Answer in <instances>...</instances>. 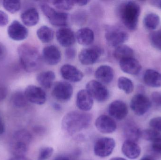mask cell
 I'll list each match as a JSON object with an SVG mask.
<instances>
[{
  "label": "cell",
  "instance_id": "42",
  "mask_svg": "<svg viewBox=\"0 0 161 160\" xmlns=\"http://www.w3.org/2000/svg\"><path fill=\"white\" fill-rule=\"evenodd\" d=\"M8 23V17L7 14L0 10V26L3 27L6 26Z\"/></svg>",
  "mask_w": 161,
  "mask_h": 160
},
{
  "label": "cell",
  "instance_id": "19",
  "mask_svg": "<svg viewBox=\"0 0 161 160\" xmlns=\"http://www.w3.org/2000/svg\"><path fill=\"white\" fill-rule=\"evenodd\" d=\"M119 65L123 72L130 75H137L142 70L140 62L134 57L125 58L120 60Z\"/></svg>",
  "mask_w": 161,
  "mask_h": 160
},
{
  "label": "cell",
  "instance_id": "17",
  "mask_svg": "<svg viewBox=\"0 0 161 160\" xmlns=\"http://www.w3.org/2000/svg\"><path fill=\"white\" fill-rule=\"evenodd\" d=\"M42 59L50 65H55L60 62L61 54L58 48L54 45L46 46L42 53Z\"/></svg>",
  "mask_w": 161,
  "mask_h": 160
},
{
  "label": "cell",
  "instance_id": "52",
  "mask_svg": "<svg viewBox=\"0 0 161 160\" xmlns=\"http://www.w3.org/2000/svg\"><path fill=\"white\" fill-rule=\"evenodd\" d=\"M109 160H127L125 159L124 158L122 157H114L110 159Z\"/></svg>",
  "mask_w": 161,
  "mask_h": 160
},
{
  "label": "cell",
  "instance_id": "5",
  "mask_svg": "<svg viewBox=\"0 0 161 160\" xmlns=\"http://www.w3.org/2000/svg\"><path fill=\"white\" fill-rule=\"evenodd\" d=\"M40 6L42 11L52 25L63 27L69 24V16L68 13L58 12L48 4L44 3H41Z\"/></svg>",
  "mask_w": 161,
  "mask_h": 160
},
{
  "label": "cell",
  "instance_id": "39",
  "mask_svg": "<svg viewBox=\"0 0 161 160\" xmlns=\"http://www.w3.org/2000/svg\"><path fill=\"white\" fill-rule=\"evenodd\" d=\"M151 98L153 103L158 107L161 108V92H155L152 93Z\"/></svg>",
  "mask_w": 161,
  "mask_h": 160
},
{
  "label": "cell",
  "instance_id": "3",
  "mask_svg": "<svg viewBox=\"0 0 161 160\" xmlns=\"http://www.w3.org/2000/svg\"><path fill=\"white\" fill-rule=\"evenodd\" d=\"M141 13L140 5L132 1L123 2L118 7V14L125 26L130 31L136 30Z\"/></svg>",
  "mask_w": 161,
  "mask_h": 160
},
{
  "label": "cell",
  "instance_id": "27",
  "mask_svg": "<svg viewBox=\"0 0 161 160\" xmlns=\"http://www.w3.org/2000/svg\"><path fill=\"white\" fill-rule=\"evenodd\" d=\"M55 79V74L51 70L41 72L36 77L38 82L45 89H49L52 87Z\"/></svg>",
  "mask_w": 161,
  "mask_h": 160
},
{
  "label": "cell",
  "instance_id": "45",
  "mask_svg": "<svg viewBox=\"0 0 161 160\" xmlns=\"http://www.w3.org/2000/svg\"><path fill=\"white\" fill-rule=\"evenodd\" d=\"M89 1H74L75 4L80 6H83L86 5L89 3Z\"/></svg>",
  "mask_w": 161,
  "mask_h": 160
},
{
  "label": "cell",
  "instance_id": "15",
  "mask_svg": "<svg viewBox=\"0 0 161 160\" xmlns=\"http://www.w3.org/2000/svg\"><path fill=\"white\" fill-rule=\"evenodd\" d=\"M109 115L117 120L125 119L128 114L127 104L122 101L116 100L112 102L108 106Z\"/></svg>",
  "mask_w": 161,
  "mask_h": 160
},
{
  "label": "cell",
  "instance_id": "7",
  "mask_svg": "<svg viewBox=\"0 0 161 160\" xmlns=\"http://www.w3.org/2000/svg\"><path fill=\"white\" fill-rule=\"evenodd\" d=\"M115 147V142L113 138H99L94 146V153L97 157H107L111 155Z\"/></svg>",
  "mask_w": 161,
  "mask_h": 160
},
{
  "label": "cell",
  "instance_id": "20",
  "mask_svg": "<svg viewBox=\"0 0 161 160\" xmlns=\"http://www.w3.org/2000/svg\"><path fill=\"white\" fill-rule=\"evenodd\" d=\"M93 98L86 90L82 89L77 93L76 96V105L82 111H90L93 105Z\"/></svg>",
  "mask_w": 161,
  "mask_h": 160
},
{
  "label": "cell",
  "instance_id": "40",
  "mask_svg": "<svg viewBox=\"0 0 161 160\" xmlns=\"http://www.w3.org/2000/svg\"><path fill=\"white\" fill-rule=\"evenodd\" d=\"M152 149L156 154L161 155V138L152 142Z\"/></svg>",
  "mask_w": 161,
  "mask_h": 160
},
{
  "label": "cell",
  "instance_id": "13",
  "mask_svg": "<svg viewBox=\"0 0 161 160\" xmlns=\"http://www.w3.org/2000/svg\"><path fill=\"white\" fill-rule=\"evenodd\" d=\"M97 130L104 134H110L114 132L117 128L116 122L110 116L102 115L98 116L95 122Z\"/></svg>",
  "mask_w": 161,
  "mask_h": 160
},
{
  "label": "cell",
  "instance_id": "1",
  "mask_svg": "<svg viewBox=\"0 0 161 160\" xmlns=\"http://www.w3.org/2000/svg\"><path fill=\"white\" fill-rule=\"evenodd\" d=\"M92 119V115L87 112L71 111L63 117L62 128L65 133L72 136L88 128Z\"/></svg>",
  "mask_w": 161,
  "mask_h": 160
},
{
  "label": "cell",
  "instance_id": "28",
  "mask_svg": "<svg viewBox=\"0 0 161 160\" xmlns=\"http://www.w3.org/2000/svg\"><path fill=\"white\" fill-rule=\"evenodd\" d=\"M113 55L115 59L120 61L125 58L133 57L134 51L130 47L123 44L115 48Z\"/></svg>",
  "mask_w": 161,
  "mask_h": 160
},
{
  "label": "cell",
  "instance_id": "49",
  "mask_svg": "<svg viewBox=\"0 0 161 160\" xmlns=\"http://www.w3.org/2000/svg\"><path fill=\"white\" fill-rule=\"evenodd\" d=\"M53 107L57 111H59L61 110V106L58 103H54L53 105Z\"/></svg>",
  "mask_w": 161,
  "mask_h": 160
},
{
  "label": "cell",
  "instance_id": "16",
  "mask_svg": "<svg viewBox=\"0 0 161 160\" xmlns=\"http://www.w3.org/2000/svg\"><path fill=\"white\" fill-rule=\"evenodd\" d=\"M56 38L58 42L62 47L69 48L75 43L76 36L70 28L61 27L56 33Z\"/></svg>",
  "mask_w": 161,
  "mask_h": 160
},
{
  "label": "cell",
  "instance_id": "26",
  "mask_svg": "<svg viewBox=\"0 0 161 160\" xmlns=\"http://www.w3.org/2000/svg\"><path fill=\"white\" fill-rule=\"evenodd\" d=\"M124 135L126 140L133 141L137 142L141 138L142 131L135 124L128 123L124 128Z\"/></svg>",
  "mask_w": 161,
  "mask_h": 160
},
{
  "label": "cell",
  "instance_id": "35",
  "mask_svg": "<svg viewBox=\"0 0 161 160\" xmlns=\"http://www.w3.org/2000/svg\"><path fill=\"white\" fill-rule=\"evenodd\" d=\"M149 39L153 47L161 51V29L152 32L149 35Z\"/></svg>",
  "mask_w": 161,
  "mask_h": 160
},
{
  "label": "cell",
  "instance_id": "41",
  "mask_svg": "<svg viewBox=\"0 0 161 160\" xmlns=\"http://www.w3.org/2000/svg\"><path fill=\"white\" fill-rule=\"evenodd\" d=\"M65 55L69 60H73L76 56V50L72 47L68 48L65 50Z\"/></svg>",
  "mask_w": 161,
  "mask_h": 160
},
{
  "label": "cell",
  "instance_id": "34",
  "mask_svg": "<svg viewBox=\"0 0 161 160\" xmlns=\"http://www.w3.org/2000/svg\"><path fill=\"white\" fill-rule=\"evenodd\" d=\"M141 138L147 141H153L161 138V133L155 130L147 129L142 131Z\"/></svg>",
  "mask_w": 161,
  "mask_h": 160
},
{
  "label": "cell",
  "instance_id": "10",
  "mask_svg": "<svg viewBox=\"0 0 161 160\" xmlns=\"http://www.w3.org/2000/svg\"><path fill=\"white\" fill-rule=\"evenodd\" d=\"M24 93L27 101L34 104L43 105L47 100V95L45 91L36 85H28Z\"/></svg>",
  "mask_w": 161,
  "mask_h": 160
},
{
  "label": "cell",
  "instance_id": "32",
  "mask_svg": "<svg viewBox=\"0 0 161 160\" xmlns=\"http://www.w3.org/2000/svg\"><path fill=\"white\" fill-rule=\"evenodd\" d=\"M11 102L15 107L21 108L26 106L28 101L25 96L24 93L18 91L12 95Z\"/></svg>",
  "mask_w": 161,
  "mask_h": 160
},
{
  "label": "cell",
  "instance_id": "22",
  "mask_svg": "<svg viewBox=\"0 0 161 160\" xmlns=\"http://www.w3.org/2000/svg\"><path fill=\"white\" fill-rule=\"evenodd\" d=\"M122 151L128 158L134 160L139 157L142 150L136 142L126 140L122 146Z\"/></svg>",
  "mask_w": 161,
  "mask_h": 160
},
{
  "label": "cell",
  "instance_id": "30",
  "mask_svg": "<svg viewBox=\"0 0 161 160\" xmlns=\"http://www.w3.org/2000/svg\"><path fill=\"white\" fill-rule=\"evenodd\" d=\"M160 23V18L158 14L155 13H148L144 18V25L148 30H154L157 29Z\"/></svg>",
  "mask_w": 161,
  "mask_h": 160
},
{
  "label": "cell",
  "instance_id": "47",
  "mask_svg": "<svg viewBox=\"0 0 161 160\" xmlns=\"http://www.w3.org/2000/svg\"><path fill=\"white\" fill-rule=\"evenodd\" d=\"M5 53V49L2 44H0V58L3 56Z\"/></svg>",
  "mask_w": 161,
  "mask_h": 160
},
{
  "label": "cell",
  "instance_id": "29",
  "mask_svg": "<svg viewBox=\"0 0 161 160\" xmlns=\"http://www.w3.org/2000/svg\"><path fill=\"white\" fill-rule=\"evenodd\" d=\"M37 36L42 42L49 43L53 40L54 37V32L49 26L43 25L40 27L36 32Z\"/></svg>",
  "mask_w": 161,
  "mask_h": 160
},
{
  "label": "cell",
  "instance_id": "37",
  "mask_svg": "<svg viewBox=\"0 0 161 160\" xmlns=\"http://www.w3.org/2000/svg\"><path fill=\"white\" fill-rule=\"evenodd\" d=\"M53 152L54 149L53 147H43L40 150L38 160H47L52 157Z\"/></svg>",
  "mask_w": 161,
  "mask_h": 160
},
{
  "label": "cell",
  "instance_id": "2",
  "mask_svg": "<svg viewBox=\"0 0 161 160\" xmlns=\"http://www.w3.org/2000/svg\"><path fill=\"white\" fill-rule=\"evenodd\" d=\"M18 52L21 64L26 72H35L39 69L42 65L41 57L36 47L25 43L19 46Z\"/></svg>",
  "mask_w": 161,
  "mask_h": 160
},
{
  "label": "cell",
  "instance_id": "24",
  "mask_svg": "<svg viewBox=\"0 0 161 160\" xmlns=\"http://www.w3.org/2000/svg\"><path fill=\"white\" fill-rule=\"evenodd\" d=\"M143 80L145 83L150 87H161V74L157 70H147L144 74Z\"/></svg>",
  "mask_w": 161,
  "mask_h": 160
},
{
  "label": "cell",
  "instance_id": "44",
  "mask_svg": "<svg viewBox=\"0 0 161 160\" xmlns=\"http://www.w3.org/2000/svg\"><path fill=\"white\" fill-rule=\"evenodd\" d=\"M54 160H73L70 156L66 155H61L56 157Z\"/></svg>",
  "mask_w": 161,
  "mask_h": 160
},
{
  "label": "cell",
  "instance_id": "12",
  "mask_svg": "<svg viewBox=\"0 0 161 160\" xmlns=\"http://www.w3.org/2000/svg\"><path fill=\"white\" fill-rule=\"evenodd\" d=\"M102 53V49L98 47L83 49L79 53V61L84 65H93L98 60Z\"/></svg>",
  "mask_w": 161,
  "mask_h": 160
},
{
  "label": "cell",
  "instance_id": "11",
  "mask_svg": "<svg viewBox=\"0 0 161 160\" xmlns=\"http://www.w3.org/2000/svg\"><path fill=\"white\" fill-rule=\"evenodd\" d=\"M105 38L110 46L116 48L123 45L128 39L129 34L126 32L121 29L111 28L107 30L105 34Z\"/></svg>",
  "mask_w": 161,
  "mask_h": 160
},
{
  "label": "cell",
  "instance_id": "21",
  "mask_svg": "<svg viewBox=\"0 0 161 160\" xmlns=\"http://www.w3.org/2000/svg\"><path fill=\"white\" fill-rule=\"evenodd\" d=\"M95 77L102 84L111 83L114 77V71L110 66L104 65L97 68L95 72Z\"/></svg>",
  "mask_w": 161,
  "mask_h": 160
},
{
  "label": "cell",
  "instance_id": "18",
  "mask_svg": "<svg viewBox=\"0 0 161 160\" xmlns=\"http://www.w3.org/2000/svg\"><path fill=\"white\" fill-rule=\"evenodd\" d=\"M60 73L62 78L72 82H78L82 80L83 74L74 66L66 64L60 68Z\"/></svg>",
  "mask_w": 161,
  "mask_h": 160
},
{
  "label": "cell",
  "instance_id": "31",
  "mask_svg": "<svg viewBox=\"0 0 161 160\" xmlns=\"http://www.w3.org/2000/svg\"><path fill=\"white\" fill-rule=\"evenodd\" d=\"M117 85L119 89L128 95L131 94L134 90L133 82L130 79L126 77H120L117 81Z\"/></svg>",
  "mask_w": 161,
  "mask_h": 160
},
{
  "label": "cell",
  "instance_id": "6",
  "mask_svg": "<svg viewBox=\"0 0 161 160\" xmlns=\"http://www.w3.org/2000/svg\"><path fill=\"white\" fill-rule=\"evenodd\" d=\"M86 90L89 92L93 99L99 102H105L108 99L109 92L103 84L95 80L87 83Z\"/></svg>",
  "mask_w": 161,
  "mask_h": 160
},
{
  "label": "cell",
  "instance_id": "23",
  "mask_svg": "<svg viewBox=\"0 0 161 160\" xmlns=\"http://www.w3.org/2000/svg\"><path fill=\"white\" fill-rule=\"evenodd\" d=\"M20 17L24 24L27 26H35L39 21V14L35 8L26 9L22 13Z\"/></svg>",
  "mask_w": 161,
  "mask_h": 160
},
{
  "label": "cell",
  "instance_id": "8",
  "mask_svg": "<svg viewBox=\"0 0 161 160\" xmlns=\"http://www.w3.org/2000/svg\"><path fill=\"white\" fill-rule=\"evenodd\" d=\"M151 101L142 94L135 95L131 99L130 107L132 111L138 116L144 115L151 107Z\"/></svg>",
  "mask_w": 161,
  "mask_h": 160
},
{
  "label": "cell",
  "instance_id": "4",
  "mask_svg": "<svg viewBox=\"0 0 161 160\" xmlns=\"http://www.w3.org/2000/svg\"><path fill=\"white\" fill-rule=\"evenodd\" d=\"M32 140L31 134L25 130H20L14 133L11 150L15 157H25Z\"/></svg>",
  "mask_w": 161,
  "mask_h": 160
},
{
  "label": "cell",
  "instance_id": "43",
  "mask_svg": "<svg viewBox=\"0 0 161 160\" xmlns=\"http://www.w3.org/2000/svg\"><path fill=\"white\" fill-rule=\"evenodd\" d=\"M7 95V88L3 85H0V101L5 99Z\"/></svg>",
  "mask_w": 161,
  "mask_h": 160
},
{
  "label": "cell",
  "instance_id": "48",
  "mask_svg": "<svg viewBox=\"0 0 161 160\" xmlns=\"http://www.w3.org/2000/svg\"><path fill=\"white\" fill-rule=\"evenodd\" d=\"M9 160H31L26 158L25 157H15Z\"/></svg>",
  "mask_w": 161,
  "mask_h": 160
},
{
  "label": "cell",
  "instance_id": "51",
  "mask_svg": "<svg viewBox=\"0 0 161 160\" xmlns=\"http://www.w3.org/2000/svg\"><path fill=\"white\" fill-rule=\"evenodd\" d=\"M140 160H154L152 157H145Z\"/></svg>",
  "mask_w": 161,
  "mask_h": 160
},
{
  "label": "cell",
  "instance_id": "9",
  "mask_svg": "<svg viewBox=\"0 0 161 160\" xmlns=\"http://www.w3.org/2000/svg\"><path fill=\"white\" fill-rule=\"evenodd\" d=\"M73 93V88L67 82L59 81L55 84L53 88V96L61 102H67L70 100Z\"/></svg>",
  "mask_w": 161,
  "mask_h": 160
},
{
  "label": "cell",
  "instance_id": "38",
  "mask_svg": "<svg viewBox=\"0 0 161 160\" xmlns=\"http://www.w3.org/2000/svg\"><path fill=\"white\" fill-rule=\"evenodd\" d=\"M149 124L153 130L161 132V116L152 118L149 121Z\"/></svg>",
  "mask_w": 161,
  "mask_h": 160
},
{
  "label": "cell",
  "instance_id": "36",
  "mask_svg": "<svg viewBox=\"0 0 161 160\" xmlns=\"http://www.w3.org/2000/svg\"><path fill=\"white\" fill-rule=\"evenodd\" d=\"M53 3L57 8L64 10H70L75 4L72 1H54Z\"/></svg>",
  "mask_w": 161,
  "mask_h": 160
},
{
  "label": "cell",
  "instance_id": "14",
  "mask_svg": "<svg viewBox=\"0 0 161 160\" xmlns=\"http://www.w3.org/2000/svg\"><path fill=\"white\" fill-rule=\"evenodd\" d=\"M8 36L16 41L24 40L28 35V30L19 22L14 20L8 26L7 30Z\"/></svg>",
  "mask_w": 161,
  "mask_h": 160
},
{
  "label": "cell",
  "instance_id": "33",
  "mask_svg": "<svg viewBox=\"0 0 161 160\" xmlns=\"http://www.w3.org/2000/svg\"><path fill=\"white\" fill-rule=\"evenodd\" d=\"M3 5L7 11L14 14L20 9L21 2L19 1H3Z\"/></svg>",
  "mask_w": 161,
  "mask_h": 160
},
{
  "label": "cell",
  "instance_id": "25",
  "mask_svg": "<svg viewBox=\"0 0 161 160\" xmlns=\"http://www.w3.org/2000/svg\"><path fill=\"white\" fill-rule=\"evenodd\" d=\"M75 36L78 43L83 46L91 45L94 40L93 31L88 27L80 28L77 31Z\"/></svg>",
  "mask_w": 161,
  "mask_h": 160
},
{
  "label": "cell",
  "instance_id": "50",
  "mask_svg": "<svg viewBox=\"0 0 161 160\" xmlns=\"http://www.w3.org/2000/svg\"><path fill=\"white\" fill-rule=\"evenodd\" d=\"M152 3H153L154 5L159 8H160L161 9V0H160V1H152Z\"/></svg>",
  "mask_w": 161,
  "mask_h": 160
},
{
  "label": "cell",
  "instance_id": "46",
  "mask_svg": "<svg viewBox=\"0 0 161 160\" xmlns=\"http://www.w3.org/2000/svg\"><path fill=\"white\" fill-rule=\"evenodd\" d=\"M5 131V126L4 125L1 119V116H0V135L3 134V132H4Z\"/></svg>",
  "mask_w": 161,
  "mask_h": 160
}]
</instances>
